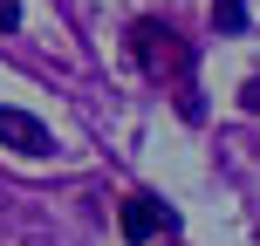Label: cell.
<instances>
[{
    "mask_svg": "<svg viewBox=\"0 0 260 246\" xmlns=\"http://www.w3.org/2000/svg\"><path fill=\"white\" fill-rule=\"evenodd\" d=\"M130 48H137V62L151 68L157 82H192V48H185L165 21H137L130 27Z\"/></svg>",
    "mask_w": 260,
    "mask_h": 246,
    "instance_id": "obj_1",
    "label": "cell"
},
{
    "mask_svg": "<svg viewBox=\"0 0 260 246\" xmlns=\"http://www.w3.org/2000/svg\"><path fill=\"white\" fill-rule=\"evenodd\" d=\"M0 144L21 151V157H48V123L27 117V110H14V103H0Z\"/></svg>",
    "mask_w": 260,
    "mask_h": 246,
    "instance_id": "obj_2",
    "label": "cell"
},
{
    "mask_svg": "<svg viewBox=\"0 0 260 246\" xmlns=\"http://www.w3.org/2000/svg\"><path fill=\"white\" fill-rule=\"evenodd\" d=\"M117 226H123V239H130V246H144V239L171 233V205H157V198H130V205L117 212Z\"/></svg>",
    "mask_w": 260,
    "mask_h": 246,
    "instance_id": "obj_3",
    "label": "cell"
},
{
    "mask_svg": "<svg viewBox=\"0 0 260 246\" xmlns=\"http://www.w3.org/2000/svg\"><path fill=\"white\" fill-rule=\"evenodd\" d=\"M212 27L240 34V27H247V0H212Z\"/></svg>",
    "mask_w": 260,
    "mask_h": 246,
    "instance_id": "obj_4",
    "label": "cell"
},
{
    "mask_svg": "<svg viewBox=\"0 0 260 246\" xmlns=\"http://www.w3.org/2000/svg\"><path fill=\"white\" fill-rule=\"evenodd\" d=\"M240 110H247V117H260V76L247 82V89H240Z\"/></svg>",
    "mask_w": 260,
    "mask_h": 246,
    "instance_id": "obj_5",
    "label": "cell"
},
{
    "mask_svg": "<svg viewBox=\"0 0 260 246\" xmlns=\"http://www.w3.org/2000/svg\"><path fill=\"white\" fill-rule=\"evenodd\" d=\"M0 27H21V7L14 0H0Z\"/></svg>",
    "mask_w": 260,
    "mask_h": 246,
    "instance_id": "obj_6",
    "label": "cell"
}]
</instances>
